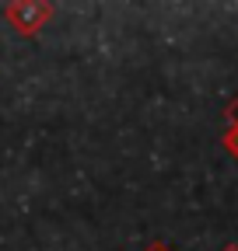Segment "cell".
<instances>
[{
	"label": "cell",
	"instance_id": "4",
	"mask_svg": "<svg viewBox=\"0 0 238 251\" xmlns=\"http://www.w3.org/2000/svg\"><path fill=\"white\" fill-rule=\"evenodd\" d=\"M224 251H238V248H235V244H231V248H224Z\"/></svg>",
	"mask_w": 238,
	"mask_h": 251
},
{
	"label": "cell",
	"instance_id": "3",
	"mask_svg": "<svg viewBox=\"0 0 238 251\" xmlns=\"http://www.w3.org/2000/svg\"><path fill=\"white\" fill-rule=\"evenodd\" d=\"M147 251H168V248L165 244H154V248H147Z\"/></svg>",
	"mask_w": 238,
	"mask_h": 251
},
{
	"label": "cell",
	"instance_id": "2",
	"mask_svg": "<svg viewBox=\"0 0 238 251\" xmlns=\"http://www.w3.org/2000/svg\"><path fill=\"white\" fill-rule=\"evenodd\" d=\"M224 147L238 157V122H231V126H228V133H224Z\"/></svg>",
	"mask_w": 238,
	"mask_h": 251
},
{
	"label": "cell",
	"instance_id": "1",
	"mask_svg": "<svg viewBox=\"0 0 238 251\" xmlns=\"http://www.w3.org/2000/svg\"><path fill=\"white\" fill-rule=\"evenodd\" d=\"M49 14H53V7H46V4H11L7 7V18L14 21V28L21 31V35H35L39 25Z\"/></svg>",
	"mask_w": 238,
	"mask_h": 251
}]
</instances>
